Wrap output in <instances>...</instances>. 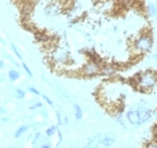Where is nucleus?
<instances>
[{
  "mask_svg": "<svg viewBox=\"0 0 157 148\" xmlns=\"http://www.w3.org/2000/svg\"><path fill=\"white\" fill-rule=\"evenodd\" d=\"M147 148H157V145L156 144H151V145H148Z\"/></svg>",
  "mask_w": 157,
  "mask_h": 148,
  "instance_id": "aec40b11",
  "label": "nucleus"
},
{
  "mask_svg": "<svg viewBox=\"0 0 157 148\" xmlns=\"http://www.w3.org/2000/svg\"><path fill=\"white\" fill-rule=\"evenodd\" d=\"M0 66H1V67H3V66H5V63H3L2 59H1V62H0Z\"/></svg>",
  "mask_w": 157,
  "mask_h": 148,
  "instance_id": "412c9836",
  "label": "nucleus"
},
{
  "mask_svg": "<svg viewBox=\"0 0 157 148\" xmlns=\"http://www.w3.org/2000/svg\"><path fill=\"white\" fill-rule=\"evenodd\" d=\"M153 59H157V54H155L154 56H153Z\"/></svg>",
  "mask_w": 157,
  "mask_h": 148,
  "instance_id": "4be33fe9",
  "label": "nucleus"
},
{
  "mask_svg": "<svg viewBox=\"0 0 157 148\" xmlns=\"http://www.w3.org/2000/svg\"><path fill=\"white\" fill-rule=\"evenodd\" d=\"M138 84L140 85L141 89L144 90L151 89L156 84V76L151 72H147L145 73V74H140L139 80H138Z\"/></svg>",
  "mask_w": 157,
  "mask_h": 148,
  "instance_id": "f03ea898",
  "label": "nucleus"
},
{
  "mask_svg": "<svg viewBox=\"0 0 157 148\" xmlns=\"http://www.w3.org/2000/svg\"><path fill=\"white\" fill-rule=\"evenodd\" d=\"M43 99H44V100H45V101L47 102V103H48L49 105H53V101H52V100H51V99H49L47 96H45V94H43Z\"/></svg>",
  "mask_w": 157,
  "mask_h": 148,
  "instance_id": "f3484780",
  "label": "nucleus"
},
{
  "mask_svg": "<svg viewBox=\"0 0 157 148\" xmlns=\"http://www.w3.org/2000/svg\"><path fill=\"white\" fill-rule=\"evenodd\" d=\"M40 148H51V146H49V144H43Z\"/></svg>",
  "mask_w": 157,
  "mask_h": 148,
  "instance_id": "6ab92c4d",
  "label": "nucleus"
},
{
  "mask_svg": "<svg viewBox=\"0 0 157 148\" xmlns=\"http://www.w3.org/2000/svg\"><path fill=\"white\" fill-rule=\"evenodd\" d=\"M147 11L151 17H156L157 16V7L154 3H149L147 6Z\"/></svg>",
  "mask_w": 157,
  "mask_h": 148,
  "instance_id": "6e6552de",
  "label": "nucleus"
},
{
  "mask_svg": "<svg viewBox=\"0 0 157 148\" xmlns=\"http://www.w3.org/2000/svg\"><path fill=\"white\" fill-rule=\"evenodd\" d=\"M19 72L18 71H16V70H10L9 72H8V79H9V81H11V82H15L16 80L19 79Z\"/></svg>",
  "mask_w": 157,
  "mask_h": 148,
  "instance_id": "0eeeda50",
  "label": "nucleus"
},
{
  "mask_svg": "<svg viewBox=\"0 0 157 148\" xmlns=\"http://www.w3.org/2000/svg\"><path fill=\"white\" fill-rule=\"evenodd\" d=\"M25 91L24 90H20V89H17L16 92H15V96H16V98L18 99V100H23L24 98H25Z\"/></svg>",
  "mask_w": 157,
  "mask_h": 148,
  "instance_id": "f8f14e48",
  "label": "nucleus"
},
{
  "mask_svg": "<svg viewBox=\"0 0 157 148\" xmlns=\"http://www.w3.org/2000/svg\"><path fill=\"white\" fill-rule=\"evenodd\" d=\"M55 131H56V127L55 126H52V127H49V128L46 130V135L48 136V137H51V136H53L55 134Z\"/></svg>",
  "mask_w": 157,
  "mask_h": 148,
  "instance_id": "ddd939ff",
  "label": "nucleus"
},
{
  "mask_svg": "<svg viewBox=\"0 0 157 148\" xmlns=\"http://www.w3.org/2000/svg\"><path fill=\"white\" fill-rule=\"evenodd\" d=\"M127 118L129 120V122H131L132 125H141L143 123L138 109L137 110H129L127 112Z\"/></svg>",
  "mask_w": 157,
  "mask_h": 148,
  "instance_id": "20e7f679",
  "label": "nucleus"
},
{
  "mask_svg": "<svg viewBox=\"0 0 157 148\" xmlns=\"http://www.w3.org/2000/svg\"><path fill=\"white\" fill-rule=\"evenodd\" d=\"M74 116H75L76 120H80L82 118V109L78 104H74Z\"/></svg>",
  "mask_w": 157,
  "mask_h": 148,
  "instance_id": "9d476101",
  "label": "nucleus"
},
{
  "mask_svg": "<svg viewBox=\"0 0 157 148\" xmlns=\"http://www.w3.org/2000/svg\"><path fill=\"white\" fill-rule=\"evenodd\" d=\"M99 71H100L99 63L94 62V61L89 62L88 64H85L84 67H83V72H84L86 75H95V74H98Z\"/></svg>",
  "mask_w": 157,
  "mask_h": 148,
  "instance_id": "7ed1b4c3",
  "label": "nucleus"
},
{
  "mask_svg": "<svg viewBox=\"0 0 157 148\" xmlns=\"http://www.w3.org/2000/svg\"><path fill=\"white\" fill-rule=\"evenodd\" d=\"M55 57L57 59V61H61V62H64L66 59H67V54H66L63 49H59V52L55 54Z\"/></svg>",
  "mask_w": 157,
  "mask_h": 148,
  "instance_id": "1a4fd4ad",
  "label": "nucleus"
},
{
  "mask_svg": "<svg viewBox=\"0 0 157 148\" xmlns=\"http://www.w3.org/2000/svg\"><path fill=\"white\" fill-rule=\"evenodd\" d=\"M9 148H16V147H9Z\"/></svg>",
  "mask_w": 157,
  "mask_h": 148,
  "instance_id": "5701e85b",
  "label": "nucleus"
},
{
  "mask_svg": "<svg viewBox=\"0 0 157 148\" xmlns=\"http://www.w3.org/2000/svg\"><path fill=\"white\" fill-rule=\"evenodd\" d=\"M153 46V38L149 35H141L135 42V48L141 53L148 52Z\"/></svg>",
  "mask_w": 157,
  "mask_h": 148,
  "instance_id": "f257e3e1",
  "label": "nucleus"
},
{
  "mask_svg": "<svg viewBox=\"0 0 157 148\" xmlns=\"http://www.w3.org/2000/svg\"><path fill=\"white\" fill-rule=\"evenodd\" d=\"M11 49H13V53L16 54V56H17V57H18V59H23V56L20 55L19 51H18V49L16 48V46H15L13 44H11Z\"/></svg>",
  "mask_w": 157,
  "mask_h": 148,
  "instance_id": "4468645a",
  "label": "nucleus"
},
{
  "mask_svg": "<svg viewBox=\"0 0 157 148\" xmlns=\"http://www.w3.org/2000/svg\"><path fill=\"white\" fill-rule=\"evenodd\" d=\"M102 142L101 135L98 134V135H94L93 137H91V138L89 139L88 142L85 144L83 148H97L99 145H100V142Z\"/></svg>",
  "mask_w": 157,
  "mask_h": 148,
  "instance_id": "39448f33",
  "label": "nucleus"
},
{
  "mask_svg": "<svg viewBox=\"0 0 157 148\" xmlns=\"http://www.w3.org/2000/svg\"><path fill=\"white\" fill-rule=\"evenodd\" d=\"M42 105H43L42 102H37V103H35L34 105H32V107H30V109H32V110H34V109H36V108H40Z\"/></svg>",
  "mask_w": 157,
  "mask_h": 148,
  "instance_id": "a211bd4d",
  "label": "nucleus"
},
{
  "mask_svg": "<svg viewBox=\"0 0 157 148\" xmlns=\"http://www.w3.org/2000/svg\"><path fill=\"white\" fill-rule=\"evenodd\" d=\"M28 91H29V92H32V93H34V94H36V96H39V92H38V91H37L36 88H33V86H29V88H28Z\"/></svg>",
  "mask_w": 157,
  "mask_h": 148,
  "instance_id": "dca6fc26",
  "label": "nucleus"
},
{
  "mask_svg": "<svg viewBox=\"0 0 157 148\" xmlns=\"http://www.w3.org/2000/svg\"><path fill=\"white\" fill-rule=\"evenodd\" d=\"M23 69L25 70V71H26L27 75L29 76V78H32V76H33V73H32V71H30V70H29V67L27 66L26 63H23Z\"/></svg>",
  "mask_w": 157,
  "mask_h": 148,
  "instance_id": "2eb2a0df",
  "label": "nucleus"
},
{
  "mask_svg": "<svg viewBox=\"0 0 157 148\" xmlns=\"http://www.w3.org/2000/svg\"><path fill=\"white\" fill-rule=\"evenodd\" d=\"M116 140V137L113 135H105V138L102 139V144L105 147H109L113 144V142Z\"/></svg>",
  "mask_w": 157,
  "mask_h": 148,
  "instance_id": "423d86ee",
  "label": "nucleus"
},
{
  "mask_svg": "<svg viewBox=\"0 0 157 148\" xmlns=\"http://www.w3.org/2000/svg\"><path fill=\"white\" fill-rule=\"evenodd\" d=\"M27 129H28V127H27V126H21V127H19V128L17 129V131H16V134H15V136L18 138V137H20L23 134H25V132L27 131Z\"/></svg>",
  "mask_w": 157,
  "mask_h": 148,
  "instance_id": "9b49d317",
  "label": "nucleus"
}]
</instances>
